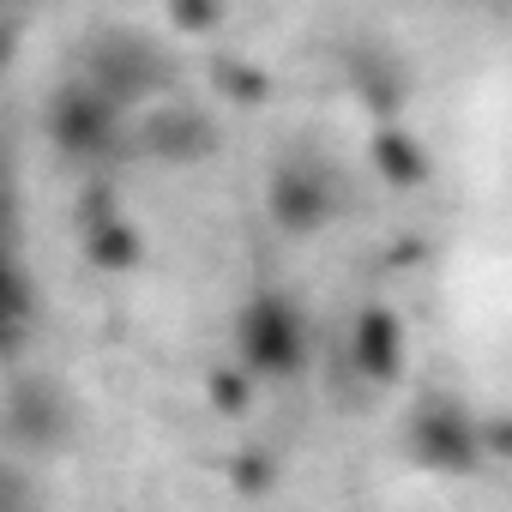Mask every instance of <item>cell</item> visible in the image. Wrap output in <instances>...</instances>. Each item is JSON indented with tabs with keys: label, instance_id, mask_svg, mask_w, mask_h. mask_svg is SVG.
I'll return each instance as SVG.
<instances>
[{
	"label": "cell",
	"instance_id": "obj_1",
	"mask_svg": "<svg viewBox=\"0 0 512 512\" xmlns=\"http://www.w3.org/2000/svg\"><path fill=\"white\" fill-rule=\"evenodd\" d=\"M235 344H241V362H247L253 374L284 380V374H296L302 356H308V326H302V314H296L290 296L260 290V296L241 308V320H235Z\"/></svg>",
	"mask_w": 512,
	"mask_h": 512
},
{
	"label": "cell",
	"instance_id": "obj_2",
	"mask_svg": "<svg viewBox=\"0 0 512 512\" xmlns=\"http://www.w3.org/2000/svg\"><path fill=\"white\" fill-rule=\"evenodd\" d=\"M266 205H272L278 229H290V235H314V229H326L332 211H338V175H332L320 157L296 151V157H284V163L272 169Z\"/></svg>",
	"mask_w": 512,
	"mask_h": 512
},
{
	"label": "cell",
	"instance_id": "obj_3",
	"mask_svg": "<svg viewBox=\"0 0 512 512\" xmlns=\"http://www.w3.org/2000/svg\"><path fill=\"white\" fill-rule=\"evenodd\" d=\"M163 55H157V43H145V37H133V31H103L97 43H91V73H85V85L91 91H103L115 109L121 103H139V97H151L157 85H163Z\"/></svg>",
	"mask_w": 512,
	"mask_h": 512
},
{
	"label": "cell",
	"instance_id": "obj_4",
	"mask_svg": "<svg viewBox=\"0 0 512 512\" xmlns=\"http://www.w3.org/2000/svg\"><path fill=\"white\" fill-rule=\"evenodd\" d=\"M115 127H121V109H115L103 91H91L85 79H79V85H61L55 103H49V133H55V145H61L67 157H79V163L109 157V151H115Z\"/></svg>",
	"mask_w": 512,
	"mask_h": 512
},
{
	"label": "cell",
	"instance_id": "obj_5",
	"mask_svg": "<svg viewBox=\"0 0 512 512\" xmlns=\"http://www.w3.org/2000/svg\"><path fill=\"white\" fill-rule=\"evenodd\" d=\"M410 452L434 470H476L482 440H476V416L452 398H428L410 416Z\"/></svg>",
	"mask_w": 512,
	"mask_h": 512
},
{
	"label": "cell",
	"instance_id": "obj_6",
	"mask_svg": "<svg viewBox=\"0 0 512 512\" xmlns=\"http://www.w3.org/2000/svg\"><path fill=\"white\" fill-rule=\"evenodd\" d=\"M7 422L19 440H37V446H55L67 434V398L55 380H25L13 386V404H7Z\"/></svg>",
	"mask_w": 512,
	"mask_h": 512
},
{
	"label": "cell",
	"instance_id": "obj_7",
	"mask_svg": "<svg viewBox=\"0 0 512 512\" xmlns=\"http://www.w3.org/2000/svg\"><path fill=\"white\" fill-rule=\"evenodd\" d=\"M37 320V284L19 266V247L0 253V356H19Z\"/></svg>",
	"mask_w": 512,
	"mask_h": 512
},
{
	"label": "cell",
	"instance_id": "obj_8",
	"mask_svg": "<svg viewBox=\"0 0 512 512\" xmlns=\"http://www.w3.org/2000/svg\"><path fill=\"white\" fill-rule=\"evenodd\" d=\"M145 139H151V151H157V157H175V163H187V157H205V151H211V127H205V115H193V109L157 115Z\"/></svg>",
	"mask_w": 512,
	"mask_h": 512
},
{
	"label": "cell",
	"instance_id": "obj_9",
	"mask_svg": "<svg viewBox=\"0 0 512 512\" xmlns=\"http://www.w3.org/2000/svg\"><path fill=\"white\" fill-rule=\"evenodd\" d=\"M356 362H362V374H374V380L398 374V320H392L386 308H368V314L356 320Z\"/></svg>",
	"mask_w": 512,
	"mask_h": 512
},
{
	"label": "cell",
	"instance_id": "obj_10",
	"mask_svg": "<svg viewBox=\"0 0 512 512\" xmlns=\"http://www.w3.org/2000/svg\"><path fill=\"white\" fill-rule=\"evenodd\" d=\"M0 512H31L25 482H19V476H7V470H0Z\"/></svg>",
	"mask_w": 512,
	"mask_h": 512
}]
</instances>
